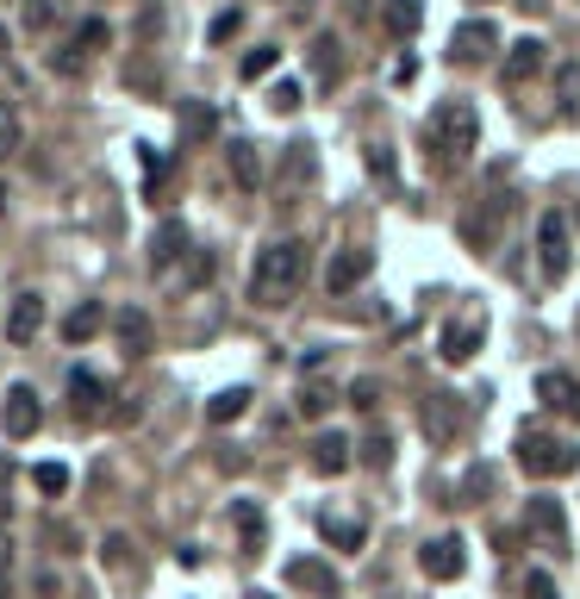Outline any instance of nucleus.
I'll return each instance as SVG.
<instances>
[{
	"instance_id": "1",
	"label": "nucleus",
	"mask_w": 580,
	"mask_h": 599,
	"mask_svg": "<svg viewBox=\"0 0 580 599\" xmlns=\"http://www.w3.org/2000/svg\"><path fill=\"white\" fill-rule=\"evenodd\" d=\"M306 281V244L300 237H281L269 251H256V269H250V300L256 307H288L293 293Z\"/></svg>"
},
{
	"instance_id": "2",
	"label": "nucleus",
	"mask_w": 580,
	"mask_h": 599,
	"mask_svg": "<svg viewBox=\"0 0 580 599\" xmlns=\"http://www.w3.org/2000/svg\"><path fill=\"white\" fill-rule=\"evenodd\" d=\"M431 151L444 156V163H462L475 144H481V113L468 107V100H444L437 113H431Z\"/></svg>"
},
{
	"instance_id": "3",
	"label": "nucleus",
	"mask_w": 580,
	"mask_h": 599,
	"mask_svg": "<svg viewBox=\"0 0 580 599\" xmlns=\"http://www.w3.org/2000/svg\"><path fill=\"white\" fill-rule=\"evenodd\" d=\"M518 468L524 475H537V481H561V475H575L580 468V450L568 437H549V431H518Z\"/></svg>"
},
{
	"instance_id": "4",
	"label": "nucleus",
	"mask_w": 580,
	"mask_h": 599,
	"mask_svg": "<svg viewBox=\"0 0 580 599\" xmlns=\"http://www.w3.org/2000/svg\"><path fill=\"white\" fill-rule=\"evenodd\" d=\"M107 38H113V32H107V20H81V25H76V38L51 51V69H57L63 81L88 76V63H94L100 51H107Z\"/></svg>"
},
{
	"instance_id": "5",
	"label": "nucleus",
	"mask_w": 580,
	"mask_h": 599,
	"mask_svg": "<svg viewBox=\"0 0 580 599\" xmlns=\"http://www.w3.org/2000/svg\"><path fill=\"white\" fill-rule=\"evenodd\" d=\"M524 524H531L537 550L568 556V506H561L556 493H531V500H524Z\"/></svg>"
},
{
	"instance_id": "6",
	"label": "nucleus",
	"mask_w": 580,
	"mask_h": 599,
	"mask_svg": "<svg viewBox=\"0 0 580 599\" xmlns=\"http://www.w3.org/2000/svg\"><path fill=\"white\" fill-rule=\"evenodd\" d=\"M44 425V407H38V393H32V387H7V407H0V431H7V437H13V444H25V437H32V431Z\"/></svg>"
},
{
	"instance_id": "7",
	"label": "nucleus",
	"mask_w": 580,
	"mask_h": 599,
	"mask_svg": "<svg viewBox=\"0 0 580 599\" xmlns=\"http://www.w3.org/2000/svg\"><path fill=\"white\" fill-rule=\"evenodd\" d=\"M537 256H543V275H549V281L568 275V219H561V213H543L537 219Z\"/></svg>"
},
{
	"instance_id": "8",
	"label": "nucleus",
	"mask_w": 580,
	"mask_h": 599,
	"mask_svg": "<svg viewBox=\"0 0 580 599\" xmlns=\"http://www.w3.org/2000/svg\"><path fill=\"white\" fill-rule=\"evenodd\" d=\"M543 69H549V44H543V38H518L512 51H505L500 76H505V88H524V81L543 76Z\"/></svg>"
},
{
	"instance_id": "9",
	"label": "nucleus",
	"mask_w": 580,
	"mask_h": 599,
	"mask_svg": "<svg viewBox=\"0 0 580 599\" xmlns=\"http://www.w3.org/2000/svg\"><path fill=\"white\" fill-rule=\"evenodd\" d=\"M419 568H425L431 580H462V568H468L462 537H431L425 550H419Z\"/></svg>"
},
{
	"instance_id": "10",
	"label": "nucleus",
	"mask_w": 580,
	"mask_h": 599,
	"mask_svg": "<svg viewBox=\"0 0 580 599\" xmlns=\"http://www.w3.org/2000/svg\"><path fill=\"white\" fill-rule=\"evenodd\" d=\"M493 44H500L493 20H462L456 25V38H449V57L456 63H481V57H493Z\"/></svg>"
},
{
	"instance_id": "11",
	"label": "nucleus",
	"mask_w": 580,
	"mask_h": 599,
	"mask_svg": "<svg viewBox=\"0 0 580 599\" xmlns=\"http://www.w3.org/2000/svg\"><path fill=\"white\" fill-rule=\"evenodd\" d=\"M537 400L549 412H580V381L575 375H561V368H543L537 375Z\"/></svg>"
},
{
	"instance_id": "12",
	"label": "nucleus",
	"mask_w": 580,
	"mask_h": 599,
	"mask_svg": "<svg viewBox=\"0 0 580 599\" xmlns=\"http://www.w3.org/2000/svg\"><path fill=\"white\" fill-rule=\"evenodd\" d=\"M481 337H487L481 319H456V325H444V350H437V356H444V363H468V356L481 350Z\"/></svg>"
},
{
	"instance_id": "13",
	"label": "nucleus",
	"mask_w": 580,
	"mask_h": 599,
	"mask_svg": "<svg viewBox=\"0 0 580 599\" xmlns=\"http://www.w3.org/2000/svg\"><path fill=\"white\" fill-rule=\"evenodd\" d=\"M38 325H44V300H38V293H20L13 312H7V344H32Z\"/></svg>"
},
{
	"instance_id": "14",
	"label": "nucleus",
	"mask_w": 580,
	"mask_h": 599,
	"mask_svg": "<svg viewBox=\"0 0 580 599\" xmlns=\"http://www.w3.org/2000/svg\"><path fill=\"white\" fill-rule=\"evenodd\" d=\"M375 269V251H344V256H331V269H325V288L331 293H349L362 275Z\"/></svg>"
},
{
	"instance_id": "15",
	"label": "nucleus",
	"mask_w": 580,
	"mask_h": 599,
	"mask_svg": "<svg viewBox=\"0 0 580 599\" xmlns=\"http://www.w3.org/2000/svg\"><path fill=\"white\" fill-rule=\"evenodd\" d=\"M456 425H462L456 393H431V400H425V437H431V444H449V437H456Z\"/></svg>"
},
{
	"instance_id": "16",
	"label": "nucleus",
	"mask_w": 580,
	"mask_h": 599,
	"mask_svg": "<svg viewBox=\"0 0 580 599\" xmlns=\"http://www.w3.org/2000/svg\"><path fill=\"white\" fill-rule=\"evenodd\" d=\"M312 468H319V475H344L349 468V437L344 431H319V437H312Z\"/></svg>"
},
{
	"instance_id": "17",
	"label": "nucleus",
	"mask_w": 580,
	"mask_h": 599,
	"mask_svg": "<svg viewBox=\"0 0 580 599\" xmlns=\"http://www.w3.org/2000/svg\"><path fill=\"white\" fill-rule=\"evenodd\" d=\"M175 256H188V225L181 219H163V232H156V251H150V269L169 275Z\"/></svg>"
},
{
	"instance_id": "18",
	"label": "nucleus",
	"mask_w": 580,
	"mask_h": 599,
	"mask_svg": "<svg viewBox=\"0 0 580 599\" xmlns=\"http://www.w3.org/2000/svg\"><path fill=\"white\" fill-rule=\"evenodd\" d=\"M288 580L293 587H306V594H337V575H331L325 562H312V556H300V562H288Z\"/></svg>"
},
{
	"instance_id": "19",
	"label": "nucleus",
	"mask_w": 580,
	"mask_h": 599,
	"mask_svg": "<svg viewBox=\"0 0 580 599\" xmlns=\"http://www.w3.org/2000/svg\"><path fill=\"white\" fill-rule=\"evenodd\" d=\"M113 325H119V344H125V356H144V350H150V312L125 307Z\"/></svg>"
},
{
	"instance_id": "20",
	"label": "nucleus",
	"mask_w": 580,
	"mask_h": 599,
	"mask_svg": "<svg viewBox=\"0 0 580 599\" xmlns=\"http://www.w3.org/2000/svg\"><path fill=\"white\" fill-rule=\"evenodd\" d=\"M381 25L393 32V38H412V32L425 25V7H419V0H387V7H381Z\"/></svg>"
},
{
	"instance_id": "21",
	"label": "nucleus",
	"mask_w": 580,
	"mask_h": 599,
	"mask_svg": "<svg viewBox=\"0 0 580 599\" xmlns=\"http://www.w3.org/2000/svg\"><path fill=\"white\" fill-rule=\"evenodd\" d=\"M232 181L244 193L263 188V156H256V144H232Z\"/></svg>"
},
{
	"instance_id": "22",
	"label": "nucleus",
	"mask_w": 580,
	"mask_h": 599,
	"mask_svg": "<svg viewBox=\"0 0 580 599\" xmlns=\"http://www.w3.org/2000/svg\"><path fill=\"white\" fill-rule=\"evenodd\" d=\"M244 407H250V393H244V387H225V393H213L207 419H213V425H232V419H244Z\"/></svg>"
},
{
	"instance_id": "23",
	"label": "nucleus",
	"mask_w": 580,
	"mask_h": 599,
	"mask_svg": "<svg viewBox=\"0 0 580 599\" xmlns=\"http://www.w3.org/2000/svg\"><path fill=\"white\" fill-rule=\"evenodd\" d=\"M100 325H107V312H100V307H76L69 319H63V337H76V344H81V337H94Z\"/></svg>"
},
{
	"instance_id": "24",
	"label": "nucleus",
	"mask_w": 580,
	"mask_h": 599,
	"mask_svg": "<svg viewBox=\"0 0 580 599\" xmlns=\"http://www.w3.org/2000/svg\"><path fill=\"white\" fill-rule=\"evenodd\" d=\"M312 69H319V81H337V76H344V57H337V38H319V44H312Z\"/></svg>"
},
{
	"instance_id": "25",
	"label": "nucleus",
	"mask_w": 580,
	"mask_h": 599,
	"mask_svg": "<svg viewBox=\"0 0 580 599\" xmlns=\"http://www.w3.org/2000/svg\"><path fill=\"white\" fill-rule=\"evenodd\" d=\"M232 519H237V531H244V550H250V556H256V550H263V512H256V506H244V500H237V506H232Z\"/></svg>"
},
{
	"instance_id": "26",
	"label": "nucleus",
	"mask_w": 580,
	"mask_h": 599,
	"mask_svg": "<svg viewBox=\"0 0 580 599\" xmlns=\"http://www.w3.org/2000/svg\"><path fill=\"white\" fill-rule=\"evenodd\" d=\"M69 393H76V412H100V393H107V387H100L94 375H88V368H76V381H69Z\"/></svg>"
},
{
	"instance_id": "27",
	"label": "nucleus",
	"mask_w": 580,
	"mask_h": 599,
	"mask_svg": "<svg viewBox=\"0 0 580 599\" xmlns=\"http://www.w3.org/2000/svg\"><path fill=\"white\" fill-rule=\"evenodd\" d=\"M275 63H281V51H275V44H256L250 57H244V69H237V76H244V81H263Z\"/></svg>"
},
{
	"instance_id": "28",
	"label": "nucleus",
	"mask_w": 580,
	"mask_h": 599,
	"mask_svg": "<svg viewBox=\"0 0 580 599\" xmlns=\"http://www.w3.org/2000/svg\"><path fill=\"white\" fill-rule=\"evenodd\" d=\"M331 400H337V393H331L325 381L300 387V412H306V419H325V412H331Z\"/></svg>"
},
{
	"instance_id": "29",
	"label": "nucleus",
	"mask_w": 580,
	"mask_h": 599,
	"mask_svg": "<svg viewBox=\"0 0 580 599\" xmlns=\"http://www.w3.org/2000/svg\"><path fill=\"white\" fill-rule=\"evenodd\" d=\"M20 137H25L20 113H13V107H7V100H0V156H13V151H20Z\"/></svg>"
},
{
	"instance_id": "30",
	"label": "nucleus",
	"mask_w": 580,
	"mask_h": 599,
	"mask_svg": "<svg viewBox=\"0 0 580 599\" xmlns=\"http://www.w3.org/2000/svg\"><path fill=\"white\" fill-rule=\"evenodd\" d=\"M325 537L337 543V550H362V524L356 519H325Z\"/></svg>"
},
{
	"instance_id": "31",
	"label": "nucleus",
	"mask_w": 580,
	"mask_h": 599,
	"mask_svg": "<svg viewBox=\"0 0 580 599\" xmlns=\"http://www.w3.org/2000/svg\"><path fill=\"white\" fill-rule=\"evenodd\" d=\"M32 481H38V493H51V500H57L63 487H69V468H63V463H38V468H32Z\"/></svg>"
},
{
	"instance_id": "32",
	"label": "nucleus",
	"mask_w": 580,
	"mask_h": 599,
	"mask_svg": "<svg viewBox=\"0 0 580 599\" xmlns=\"http://www.w3.org/2000/svg\"><path fill=\"white\" fill-rule=\"evenodd\" d=\"M300 181H312V144H293L288 151V188H300Z\"/></svg>"
},
{
	"instance_id": "33",
	"label": "nucleus",
	"mask_w": 580,
	"mask_h": 599,
	"mask_svg": "<svg viewBox=\"0 0 580 599\" xmlns=\"http://www.w3.org/2000/svg\"><path fill=\"white\" fill-rule=\"evenodd\" d=\"M57 13H63V0H32V7H25V25H32V32H51Z\"/></svg>"
},
{
	"instance_id": "34",
	"label": "nucleus",
	"mask_w": 580,
	"mask_h": 599,
	"mask_svg": "<svg viewBox=\"0 0 580 599\" xmlns=\"http://www.w3.org/2000/svg\"><path fill=\"white\" fill-rule=\"evenodd\" d=\"M213 269H219L213 256H207V251H193V256H188V275H181V288H200V281H213Z\"/></svg>"
},
{
	"instance_id": "35",
	"label": "nucleus",
	"mask_w": 580,
	"mask_h": 599,
	"mask_svg": "<svg viewBox=\"0 0 580 599\" xmlns=\"http://www.w3.org/2000/svg\"><path fill=\"white\" fill-rule=\"evenodd\" d=\"M556 88H561V107H575V100H580V63H561Z\"/></svg>"
},
{
	"instance_id": "36",
	"label": "nucleus",
	"mask_w": 580,
	"mask_h": 599,
	"mask_svg": "<svg viewBox=\"0 0 580 599\" xmlns=\"http://www.w3.org/2000/svg\"><path fill=\"white\" fill-rule=\"evenodd\" d=\"M524 599H561V594H556V580L543 575V568H531V575H524Z\"/></svg>"
},
{
	"instance_id": "37",
	"label": "nucleus",
	"mask_w": 580,
	"mask_h": 599,
	"mask_svg": "<svg viewBox=\"0 0 580 599\" xmlns=\"http://www.w3.org/2000/svg\"><path fill=\"white\" fill-rule=\"evenodd\" d=\"M362 463L368 468H387V463H393V444H387V437H368V444H362Z\"/></svg>"
},
{
	"instance_id": "38",
	"label": "nucleus",
	"mask_w": 580,
	"mask_h": 599,
	"mask_svg": "<svg viewBox=\"0 0 580 599\" xmlns=\"http://www.w3.org/2000/svg\"><path fill=\"white\" fill-rule=\"evenodd\" d=\"M100 556L113 562V568H132V537H107V550Z\"/></svg>"
},
{
	"instance_id": "39",
	"label": "nucleus",
	"mask_w": 580,
	"mask_h": 599,
	"mask_svg": "<svg viewBox=\"0 0 580 599\" xmlns=\"http://www.w3.org/2000/svg\"><path fill=\"white\" fill-rule=\"evenodd\" d=\"M269 100H275V113H293V107H300V81H281Z\"/></svg>"
},
{
	"instance_id": "40",
	"label": "nucleus",
	"mask_w": 580,
	"mask_h": 599,
	"mask_svg": "<svg viewBox=\"0 0 580 599\" xmlns=\"http://www.w3.org/2000/svg\"><path fill=\"white\" fill-rule=\"evenodd\" d=\"M375 400H381V387H375V381H356V387H349V407H375Z\"/></svg>"
},
{
	"instance_id": "41",
	"label": "nucleus",
	"mask_w": 580,
	"mask_h": 599,
	"mask_svg": "<svg viewBox=\"0 0 580 599\" xmlns=\"http://www.w3.org/2000/svg\"><path fill=\"white\" fill-rule=\"evenodd\" d=\"M237 25H244V20H237V13H219V20H213V44H225V38H232V32H237Z\"/></svg>"
},
{
	"instance_id": "42",
	"label": "nucleus",
	"mask_w": 580,
	"mask_h": 599,
	"mask_svg": "<svg viewBox=\"0 0 580 599\" xmlns=\"http://www.w3.org/2000/svg\"><path fill=\"white\" fill-rule=\"evenodd\" d=\"M200 132H213V113H200V107H193V113H188V137H200Z\"/></svg>"
},
{
	"instance_id": "43",
	"label": "nucleus",
	"mask_w": 580,
	"mask_h": 599,
	"mask_svg": "<svg viewBox=\"0 0 580 599\" xmlns=\"http://www.w3.org/2000/svg\"><path fill=\"white\" fill-rule=\"evenodd\" d=\"M7 51H13V38H7V25H0V69H7Z\"/></svg>"
},
{
	"instance_id": "44",
	"label": "nucleus",
	"mask_w": 580,
	"mask_h": 599,
	"mask_svg": "<svg viewBox=\"0 0 580 599\" xmlns=\"http://www.w3.org/2000/svg\"><path fill=\"white\" fill-rule=\"evenodd\" d=\"M0 506H7V468H0Z\"/></svg>"
},
{
	"instance_id": "45",
	"label": "nucleus",
	"mask_w": 580,
	"mask_h": 599,
	"mask_svg": "<svg viewBox=\"0 0 580 599\" xmlns=\"http://www.w3.org/2000/svg\"><path fill=\"white\" fill-rule=\"evenodd\" d=\"M0 213H7V188H0Z\"/></svg>"
},
{
	"instance_id": "46",
	"label": "nucleus",
	"mask_w": 580,
	"mask_h": 599,
	"mask_svg": "<svg viewBox=\"0 0 580 599\" xmlns=\"http://www.w3.org/2000/svg\"><path fill=\"white\" fill-rule=\"evenodd\" d=\"M256 599H269V594H256Z\"/></svg>"
},
{
	"instance_id": "47",
	"label": "nucleus",
	"mask_w": 580,
	"mask_h": 599,
	"mask_svg": "<svg viewBox=\"0 0 580 599\" xmlns=\"http://www.w3.org/2000/svg\"><path fill=\"white\" fill-rule=\"evenodd\" d=\"M575 219H580V213H575Z\"/></svg>"
}]
</instances>
